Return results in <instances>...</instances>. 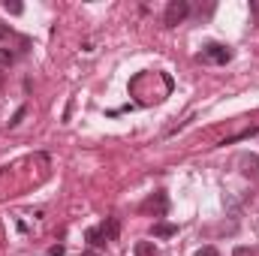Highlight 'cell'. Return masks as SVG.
<instances>
[{
  "label": "cell",
  "instance_id": "12",
  "mask_svg": "<svg viewBox=\"0 0 259 256\" xmlns=\"http://www.w3.org/2000/svg\"><path fill=\"white\" fill-rule=\"evenodd\" d=\"M196 256H220V253H217V247H199Z\"/></svg>",
  "mask_w": 259,
  "mask_h": 256
},
{
  "label": "cell",
  "instance_id": "13",
  "mask_svg": "<svg viewBox=\"0 0 259 256\" xmlns=\"http://www.w3.org/2000/svg\"><path fill=\"white\" fill-rule=\"evenodd\" d=\"M48 253H51V256H63V244H54V247H48Z\"/></svg>",
  "mask_w": 259,
  "mask_h": 256
},
{
  "label": "cell",
  "instance_id": "4",
  "mask_svg": "<svg viewBox=\"0 0 259 256\" xmlns=\"http://www.w3.org/2000/svg\"><path fill=\"white\" fill-rule=\"evenodd\" d=\"M154 235H157V238H172V235H178V226L160 220V223H154Z\"/></svg>",
  "mask_w": 259,
  "mask_h": 256
},
{
  "label": "cell",
  "instance_id": "11",
  "mask_svg": "<svg viewBox=\"0 0 259 256\" xmlns=\"http://www.w3.org/2000/svg\"><path fill=\"white\" fill-rule=\"evenodd\" d=\"M232 256H256V253H253V247H235Z\"/></svg>",
  "mask_w": 259,
  "mask_h": 256
},
{
  "label": "cell",
  "instance_id": "5",
  "mask_svg": "<svg viewBox=\"0 0 259 256\" xmlns=\"http://www.w3.org/2000/svg\"><path fill=\"white\" fill-rule=\"evenodd\" d=\"M84 238H88V241H91V247H97V250H100V247H106V235H103V229H88V232H84Z\"/></svg>",
  "mask_w": 259,
  "mask_h": 256
},
{
  "label": "cell",
  "instance_id": "2",
  "mask_svg": "<svg viewBox=\"0 0 259 256\" xmlns=\"http://www.w3.org/2000/svg\"><path fill=\"white\" fill-rule=\"evenodd\" d=\"M202 57L211 60V63H229V60H232V51H229L226 45H220V42H208V45L202 48Z\"/></svg>",
  "mask_w": 259,
  "mask_h": 256
},
{
  "label": "cell",
  "instance_id": "3",
  "mask_svg": "<svg viewBox=\"0 0 259 256\" xmlns=\"http://www.w3.org/2000/svg\"><path fill=\"white\" fill-rule=\"evenodd\" d=\"M103 235H106V241H118V235H121V220H118V217H109V220L103 223Z\"/></svg>",
  "mask_w": 259,
  "mask_h": 256
},
{
  "label": "cell",
  "instance_id": "8",
  "mask_svg": "<svg viewBox=\"0 0 259 256\" xmlns=\"http://www.w3.org/2000/svg\"><path fill=\"white\" fill-rule=\"evenodd\" d=\"M244 166H247V169H244V175H250V178H256V175H259V160H256V157L244 160Z\"/></svg>",
  "mask_w": 259,
  "mask_h": 256
},
{
  "label": "cell",
  "instance_id": "6",
  "mask_svg": "<svg viewBox=\"0 0 259 256\" xmlns=\"http://www.w3.org/2000/svg\"><path fill=\"white\" fill-rule=\"evenodd\" d=\"M154 253H157L154 241H139V244H136V256H154Z\"/></svg>",
  "mask_w": 259,
  "mask_h": 256
},
{
  "label": "cell",
  "instance_id": "7",
  "mask_svg": "<svg viewBox=\"0 0 259 256\" xmlns=\"http://www.w3.org/2000/svg\"><path fill=\"white\" fill-rule=\"evenodd\" d=\"M12 60H15V51L6 48V45H0V66H9Z\"/></svg>",
  "mask_w": 259,
  "mask_h": 256
},
{
  "label": "cell",
  "instance_id": "10",
  "mask_svg": "<svg viewBox=\"0 0 259 256\" xmlns=\"http://www.w3.org/2000/svg\"><path fill=\"white\" fill-rule=\"evenodd\" d=\"M24 115H27V106H21V109H18V112H15L12 118H9V127H18V124L24 121Z\"/></svg>",
  "mask_w": 259,
  "mask_h": 256
},
{
  "label": "cell",
  "instance_id": "1",
  "mask_svg": "<svg viewBox=\"0 0 259 256\" xmlns=\"http://www.w3.org/2000/svg\"><path fill=\"white\" fill-rule=\"evenodd\" d=\"M187 12H190V3H187V0H172V3L166 6L163 24H166V27H178V24L187 18Z\"/></svg>",
  "mask_w": 259,
  "mask_h": 256
},
{
  "label": "cell",
  "instance_id": "14",
  "mask_svg": "<svg viewBox=\"0 0 259 256\" xmlns=\"http://www.w3.org/2000/svg\"><path fill=\"white\" fill-rule=\"evenodd\" d=\"M81 256H100V253H97V250H84Z\"/></svg>",
  "mask_w": 259,
  "mask_h": 256
},
{
  "label": "cell",
  "instance_id": "9",
  "mask_svg": "<svg viewBox=\"0 0 259 256\" xmlns=\"http://www.w3.org/2000/svg\"><path fill=\"white\" fill-rule=\"evenodd\" d=\"M3 9H6L9 15H21V12H24V6H21V3H15V0H12V3H9V0H3Z\"/></svg>",
  "mask_w": 259,
  "mask_h": 256
}]
</instances>
